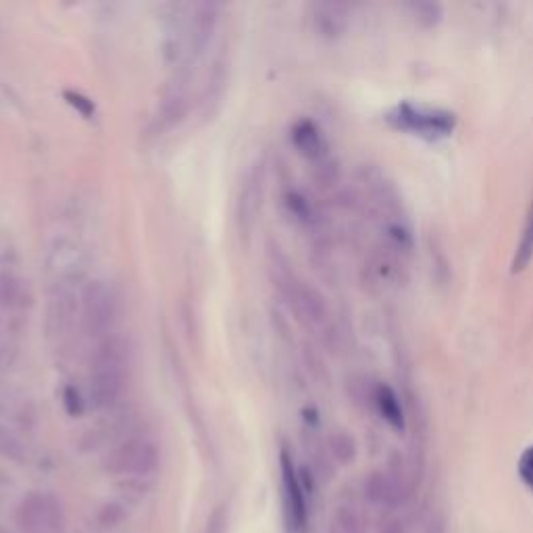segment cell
Masks as SVG:
<instances>
[{"mask_svg": "<svg viewBox=\"0 0 533 533\" xmlns=\"http://www.w3.org/2000/svg\"><path fill=\"white\" fill-rule=\"evenodd\" d=\"M386 121L398 132H406L411 136L438 142L454 134L456 130V113L440 107H431L413 100H400L386 113Z\"/></svg>", "mask_w": 533, "mask_h": 533, "instance_id": "obj_1", "label": "cell"}, {"mask_svg": "<svg viewBox=\"0 0 533 533\" xmlns=\"http://www.w3.org/2000/svg\"><path fill=\"white\" fill-rule=\"evenodd\" d=\"M82 325L92 338H105L113 334L117 321V300L105 282H90L80 296Z\"/></svg>", "mask_w": 533, "mask_h": 533, "instance_id": "obj_2", "label": "cell"}, {"mask_svg": "<svg viewBox=\"0 0 533 533\" xmlns=\"http://www.w3.org/2000/svg\"><path fill=\"white\" fill-rule=\"evenodd\" d=\"M282 475L286 490V509H288V525L292 533H307V502L300 479L292 467L288 452H282Z\"/></svg>", "mask_w": 533, "mask_h": 533, "instance_id": "obj_3", "label": "cell"}, {"mask_svg": "<svg viewBox=\"0 0 533 533\" xmlns=\"http://www.w3.org/2000/svg\"><path fill=\"white\" fill-rule=\"evenodd\" d=\"M128 371L92 369L90 373V400L96 409H113L125 392Z\"/></svg>", "mask_w": 533, "mask_h": 533, "instance_id": "obj_4", "label": "cell"}, {"mask_svg": "<svg viewBox=\"0 0 533 533\" xmlns=\"http://www.w3.org/2000/svg\"><path fill=\"white\" fill-rule=\"evenodd\" d=\"M132 359V350L128 340H123L117 334H109L100 338L92 350L90 367L92 369H113V371H128Z\"/></svg>", "mask_w": 533, "mask_h": 533, "instance_id": "obj_5", "label": "cell"}, {"mask_svg": "<svg viewBox=\"0 0 533 533\" xmlns=\"http://www.w3.org/2000/svg\"><path fill=\"white\" fill-rule=\"evenodd\" d=\"M261 198H263V169L255 167L246 175V182L238 202V221L244 236H248L252 225H255L257 213L261 209Z\"/></svg>", "mask_w": 533, "mask_h": 533, "instance_id": "obj_6", "label": "cell"}, {"mask_svg": "<svg viewBox=\"0 0 533 533\" xmlns=\"http://www.w3.org/2000/svg\"><path fill=\"white\" fill-rule=\"evenodd\" d=\"M15 525L21 533H44V494L30 492L15 509Z\"/></svg>", "mask_w": 533, "mask_h": 533, "instance_id": "obj_7", "label": "cell"}, {"mask_svg": "<svg viewBox=\"0 0 533 533\" xmlns=\"http://www.w3.org/2000/svg\"><path fill=\"white\" fill-rule=\"evenodd\" d=\"M78 313V298L73 296V292L61 288L57 294L50 300V309H48V323L53 334H67L69 327L73 325V317Z\"/></svg>", "mask_w": 533, "mask_h": 533, "instance_id": "obj_8", "label": "cell"}, {"mask_svg": "<svg viewBox=\"0 0 533 533\" xmlns=\"http://www.w3.org/2000/svg\"><path fill=\"white\" fill-rule=\"evenodd\" d=\"M373 400H375L379 415L388 421V425L396 431H404V409H402L396 392L386 384H379L375 388Z\"/></svg>", "mask_w": 533, "mask_h": 533, "instance_id": "obj_9", "label": "cell"}, {"mask_svg": "<svg viewBox=\"0 0 533 533\" xmlns=\"http://www.w3.org/2000/svg\"><path fill=\"white\" fill-rule=\"evenodd\" d=\"M144 438H128L111 450L105 461V469L113 475H130Z\"/></svg>", "mask_w": 533, "mask_h": 533, "instance_id": "obj_10", "label": "cell"}, {"mask_svg": "<svg viewBox=\"0 0 533 533\" xmlns=\"http://www.w3.org/2000/svg\"><path fill=\"white\" fill-rule=\"evenodd\" d=\"M217 25V11L213 5H200L194 13L192 19V34H190V42L194 46L196 53H202L205 46L209 44L213 30Z\"/></svg>", "mask_w": 533, "mask_h": 533, "instance_id": "obj_11", "label": "cell"}, {"mask_svg": "<svg viewBox=\"0 0 533 533\" xmlns=\"http://www.w3.org/2000/svg\"><path fill=\"white\" fill-rule=\"evenodd\" d=\"M294 142L300 148L302 155H307L311 159L323 157L325 144H323V138L313 123H309V121L298 123L294 128Z\"/></svg>", "mask_w": 533, "mask_h": 533, "instance_id": "obj_12", "label": "cell"}, {"mask_svg": "<svg viewBox=\"0 0 533 533\" xmlns=\"http://www.w3.org/2000/svg\"><path fill=\"white\" fill-rule=\"evenodd\" d=\"M533 259V200H531V207L527 211V219L523 225V234L515 252V259H513V273L523 271Z\"/></svg>", "mask_w": 533, "mask_h": 533, "instance_id": "obj_13", "label": "cell"}, {"mask_svg": "<svg viewBox=\"0 0 533 533\" xmlns=\"http://www.w3.org/2000/svg\"><path fill=\"white\" fill-rule=\"evenodd\" d=\"M157 467H159V450H157V446L152 444V442H148V440H142V446L138 450L136 463H134L130 475L146 477L150 473H155Z\"/></svg>", "mask_w": 533, "mask_h": 533, "instance_id": "obj_14", "label": "cell"}, {"mask_svg": "<svg viewBox=\"0 0 533 533\" xmlns=\"http://www.w3.org/2000/svg\"><path fill=\"white\" fill-rule=\"evenodd\" d=\"M65 525L63 504L55 494H44V533H61Z\"/></svg>", "mask_w": 533, "mask_h": 533, "instance_id": "obj_15", "label": "cell"}, {"mask_svg": "<svg viewBox=\"0 0 533 533\" xmlns=\"http://www.w3.org/2000/svg\"><path fill=\"white\" fill-rule=\"evenodd\" d=\"M332 523L340 529V533H365V523L352 506H340Z\"/></svg>", "mask_w": 533, "mask_h": 533, "instance_id": "obj_16", "label": "cell"}, {"mask_svg": "<svg viewBox=\"0 0 533 533\" xmlns=\"http://www.w3.org/2000/svg\"><path fill=\"white\" fill-rule=\"evenodd\" d=\"M98 525L103 529H115L125 519V506L121 502H107L98 511Z\"/></svg>", "mask_w": 533, "mask_h": 533, "instance_id": "obj_17", "label": "cell"}, {"mask_svg": "<svg viewBox=\"0 0 533 533\" xmlns=\"http://www.w3.org/2000/svg\"><path fill=\"white\" fill-rule=\"evenodd\" d=\"M0 454L7 456V459L11 461H23V454H25L21 442L3 425H0Z\"/></svg>", "mask_w": 533, "mask_h": 533, "instance_id": "obj_18", "label": "cell"}, {"mask_svg": "<svg viewBox=\"0 0 533 533\" xmlns=\"http://www.w3.org/2000/svg\"><path fill=\"white\" fill-rule=\"evenodd\" d=\"M332 452L340 463H350L354 459V444L346 436H336L332 440Z\"/></svg>", "mask_w": 533, "mask_h": 533, "instance_id": "obj_19", "label": "cell"}, {"mask_svg": "<svg viewBox=\"0 0 533 533\" xmlns=\"http://www.w3.org/2000/svg\"><path fill=\"white\" fill-rule=\"evenodd\" d=\"M519 475L523 484L533 492V446H529L519 459Z\"/></svg>", "mask_w": 533, "mask_h": 533, "instance_id": "obj_20", "label": "cell"}, {"mask_svg": "<svg viewBox=\"0 0 533 533\" xmlns=\"http://www.w3.org/2000/svg\"><path fill=\"white\" fill-rule=\"evenodd\" d=\"M205 533H227V509L221 504L211 513L207 519V531Z\"/></svg>", "mask_w": 533, "mask_h": 533, "instance_id": "obj_21", "label": "cell"}, {"mask_svg": "<svg viewBox=\"0 0 533 533\" xmlns=\"http://www.w3.org/2000/svg\"><path fill=\"white\" fill-rule=\"evenodd\" d=\"M377 533H406V527H404V523L400 519L392 517V519H386L382 523V527H379Z\"/></svg>", "mask_w": 533, "mask_h": 533, "instance_id": "obj_22", "label": "cell"}, {"mask_svg": "<svg viewBox=\"0 0 533 533\" xmlns=\"http://www.w3.org/2000/svg\"><path fill=\"white\" fill-rule=\"evenodd\" d=\"M327 533H340V529L332 523V525H329V529H327Z\"/></svg>", "mask_w": 533, "mask_h": 533, "instance_id": "obj_23", "label": "cell"}, {"mask_svg": "<svg viewBox=\"0 0 533 533\" xmlns=\"http://www.w3.org/2000/svg\"><path fill=\"white\" fill-rule=\"evenodd\" d=\"M429 533H442L440 529H429Z\"/></svg>", "mask_w": 533, "mask_h": 533, "instance_id": "obj_24", "label": "cell"}, {"mask_svg": "<svg viewBox=\"0 0 533 533\" xmlns=\"http://www.w3.org/2000/svg\"><path fill=\"white\" fill-rule=\"evenodd\" d=\"M0 533H11L9 529H3V527H0Z\"/></svg>", "mask_w": 533, "mask_h": 533, "instance_id": "obj_25", "label": "cell"}]
</instances>
